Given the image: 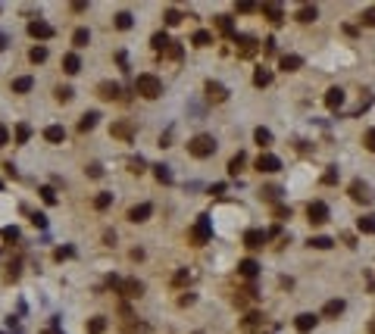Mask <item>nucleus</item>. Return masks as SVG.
Listing matches in <instances>:
<instances>
[{"mask_svg": "<svg viewBox=\"0 0 375 334\" xmlns=\"http://www.w3.org/2000/svg\"><path fill=\"white\" fill-rule=\"evenodd\" d=\"M134 91L141 94V97H147V100H157L160 94H163V81L157 78V75H150V72H144L134 78Z\"/></svg>", "mask_w": 375, "mask_h": 334, "instance_id": "f257e3e1", "label": "nucleus"}, {"mask_svg": "<svg viewBox=\"0 0 375 334\" xmlns=\"http://www.w3.org/2000/svg\"><path fill=\"white\" fill-rule=\"evenodd\" d=\"M188 153L197 159H207L216 153V141H213V134H194L191 141H188Z\"/></svg>", "mask_w": 375, "mask_h": 334, "instance_id": "f03ea898", "label": "nucleus"}, {"mask_svg": "<svg viewBox=\"0 0 375 334\" xmlns=\"http://www.w3.org/2000/svg\"><path fill=\"white\" fill-rule=\"evenodd\" d=\"M306 216H310V225H325L328 222V206L322 200H313L310 206H306Z\"/></svg>", "mask_w": 375, "mask_h": 334, "instance_id": "7ed1b4c3", "label": "nucleus"}, {"mask_svg": "<svg viewBox=\"0 0 375 334\" xmlns=\"http://www.w3.org/2000/svg\"><path fill=\"white\" fill-rule=\"evenodd\" d=\"M210 237H213V228H210V219H207V216H200V219H197V225H194V228H191V241H194V244H207V241H210Z\"/></svg>", "mask_w": 375, "mask_h": 334, "instance_id": "20e7f679", "label": "nucleus"}, {"mask_svg": "<svg viewBox=\"0 0 375 334\" xmlns=\"http://www.w3.org/2000/svg\"><path fill=\"white\" fill-rule=\"evenodd\" d=\"M257 50H260V41H257V38H250V35H241V38H238V56H241V59H250Z\"/></svg>", "mask_w": 375, "mask_h": 334, "instance_id": "39448f33", "label": "nucleus"}, {"mask_svg": "<svg viewBox=\"0 0 375 334\" xmlns=\"http://www.w3.org/2000/svg\"><path fill=\"white\" fill-rule=\"evenodd\" d=\"M28 35L38 38V41H47V38H54V28H50L44 19H31L28 22Z\"/></svg>", "mask_w": 375, "mask_h": 334, "instance_id": "423d86ee", "label": "nucleus"}, {"mask_svg": "<svg viewBox=\"0 0 375 334\" xmlns=\"http://www.w3.org/2000/svg\"><path fill=\"white\" fill-rule=\"evenodd\" d=\"M257 169H260V172H266V175H272V172H278V169H281V159L272 156V153H260V156H257Z\"/></svg>", "mask_w": 375, "mask_h": 334, "instance_id": "0eeeda50", "label": "nucleus"}, {"mask_svg": "<svg viewBox=\"0 0 375 334\" xmlns=\"http://www.w3.org/2000/svg\"><path fill=\"white\" fill-rule=\"evenodd\" d=\"M207 100H210V103H225V100H228L225 84H219V81H207Z\"/></svg>", "mask_w": 375, "mask_h": 334, "instance_id": "6e6552de", "label": "nucleus"}, {"mask_svg": "<svg viewBox=\"0 0 375 334\" xmlns=\"http://www.w3.org/2000/svg\"><path fill=\"white\" fill-rule=\"evenodd\" d=\"M266 231H263V228H250V231H247V234H244V247H250V250H260V247L263 244H266Z\"/></svg>", "mask_w": 375, "mask_h": 334, "instance_id": "1a4fd4ad", "label": "nucleus"}, {"mask_svg": "<svg viewBox=\"0 0 375 334\" xmlns=\"http://www.w3.org/2000/svg\"><path fill=\"white\" fill-rule=\"evenodd\" d=\"M109 134H113V138H122V141H132V138H134V125L129 122V119H122V122H113Z\"/></svg>", "mask_w": 375, "mask_h": 334, "instance_id": "9d476101", "label": "nucleus"}, {"mask_svg": "<svg viewBox=\"0 0 375 334\" xmlns=\"http://www.w3.org/2000/svg\"><path fill=\"white\" fill-rule=\"evenodd\" d=\"M316 322H319V315H313V312H300L294 319V328L300 331V334H310L313 328H316Z\"/></svg>", "mask_w": 375, "mask_h": 334, "instance_id": "9b49d317", "label": "nucleus"}, {"mask_svg": "<svg viewBox=\"0 0 375 334\" xmlns=\"http://www.w3.org/2000/svg\"><path fill=\"white\" fill-rule=\"evenodd\" d=\"M119 290H122V294L129 297V300H138V297L144 294V284H141L138 278H125V281H122V287H119Z\"/></svg>", "mask_w": 375, "mask_h": 334, "instance_id": "f8f14e48", "label": "nucleus"}, {"mask_svg": "<svg viewBox=\"0 0 375 334\" xmlns=\"http://www.w3.org/2000/svg\"><path fill=\"white\" fill-rule=\"evenodd\" d=\"M350 197H353L356 203H369V200H372L369 187H366V184L360 181V178H356V181H350Z\"/></svg>", "mask_w": 375, "mask_h": 334, "instance_id": "ddd939ff", "label": "nucleus"}, {"mask_svg": "<svg viewBox=\"0 0 375 334\" xmlns=\"http://www.w3.org/2000/svg\"><path fill=\"white\" fill-rule=\"evenodd\" d=\"M150 212H153L150 203H138V206H132V209H129V222H147V219H150Z\"/></svg>", "mask_w": 375, "mask_h": 334, "instance_id": "4468645a", "label": "nucleus"}, {"mask_svg": "<svg viewBox=\"0 0 375 334\" xmlns=\"http://www.w3.org/2000/svg\"><path fill=\"white\" fill-rule=\"evenodd\" d=\"M97 97L100 100H116L119 97V84L116 81H100L97 84Z\"/></svg>", "mask_w": 375, "mask_h": 334, "instance_id": "2eb2a0df", "label": "nucleus"}, {"mask_svg": "<svg viewBox=\"0 0 375 334\" xmlns=\"http://www.w3.org/2000/svg\"><path fill=\"white\" fill-rule=\"evenodd\" d=\"M63 72H66V75H79V72H81L79 53H66V56H63Z\"/></svg>", "mask_w": 375, "mask_h": 334, "instance_id": "dca6fc26", "label": "nucleus"}, {"mask_svg": "<svg viewBox=\"0 0 375 334\" xmlns=\"http://www.w3.org/2000/svg\"><path fill=\"white\" fill-rule=\"evenodd\" d=\"M278 66H281V69H285V72H297V69H300V66H303V59L297 56V53H285V56L278 59Z\"/></svg>", "mask_w": 375, "mask_h": 334, "instance_id": "f3484780", "label": "nucleus"}, {"mask_svg": "<svg viewBox=\"0 0 375 334\" xmlns=\"http://www.w3.org/2000/svg\"><path fill=\"white\" fill-rule=\"evenodd\" d=\"M341 312H344V300H328V303L322 306V315H325V319H338Z\"/></svg>", "mask_w": 375, "mask_h": 334, "instance_id": "a211bd4d", "label": "nucleus"}, {"mask_svg": "<svg viewBox=\"0 0 375 334\" xmlns=\"http://www.w3.org/2000/svg\"><path fill=\"white\" fill-rule=\"evenodd\" d=\"M341 103H344V91H341V88H328L325 91V106L328 109H338Z\"/></svg>", "mask_w": 375, "mask_h": 334, "instance_id": "6ab92c4d", "label": "nucleus"}, {"mask_svg": "<svg viewBox=\"0 0 375 334\" xmlns=\"http://www.w3.org/2000/svg\"><path fill=\"white\" fill-rule=\"evenodd\" d=\"M169 44H172V41H169V35H166V31H157V35L150 38V47L157 50V53H166V50H169Z\"/></svg>", "mask_w": 375, "mask_h": 334, "instance_id": "aec40b11", "label": "nucleus"}, {"mask_svg": "<svg viewBox=\"0 0 375 334\" xmlns=\"http://www.w3.org/2000/svg\"><path fill=\"white\" fill-rule=\"evenodd\" d=\"M31 88H35V78H31V75H19V78H13V91L16 94H28Z\"/></svg>", "mask_w": 375, "mask_h": 334, "instance_id": "412c9836", "label": "nucleus"}, {"mask_svg": "<svg viewBox=\"0 0 375 334\" xmlns=\"http://www.w3.org/2000/svg\"><path fill=\"white\" fill-rule=\"evenodd\" d=\"M44 138H47L50 144H63V141H66L63 125H47V128H44Z\"/></svg>", "mask_w": 375, "mask_h": 334, "instance_id": "4be33fe9", "label": "nucleus"}, {"mask_svg": "<svg viewBox=\"0 0 375 334\" xmlns=\"http://www.w3.org/2000/svg\"><path fill=\"white\" fill-rule=\"evenodd\" d=\"M356 228L363 231V234H375V212H366V216L356 219Z\"/></svg>", "mask_w": 375, "mask_h": 334, "instance_id": "5701e85b", "label": "nucleus"}, {"mask_svg": "<svg viewBox=\"0 0 375 334\" xmlns=\"http://www.w3.org/2000/svg\"><path fill=\"white\" fill-rule=\"evenodd\" d=\"M191 44H194V47H210V44H213V31H207V28H200V31H194V38H191Z\"/></svg>", "mask_w": 375, "mask_h": 334, "instance_id": "b1692460", "label": "nucleus"}, {"mask_svg": "<svg viewBox=\"0 0 375 334\" xmlns=\"http://www.w3.org/2000/svg\"><path fill=\"white\" fill-rule=\"evenodd\" d=\"M260 10H263V16H266L269 22H281V6L278 3H263Z\"/></svg>", "mask_w": 375, "mask_h": 334, "instance_id": "393cba45", "label": "nucleus"}, {"mask_svg": "<svg viewBox=\"0 0 375 334\" xmlns=\"http://www.w3.org/2000/svg\"><path fill=\"white\" fill-rule=\"evenodd\" d=\"M238 272H241L244 278H257V272H260V265L253 262V259H241V265H238Z\"/></svg>", "mask_w": 375, "mask_h": 334, "instance_id": "a878e982", "label": "nucleus"}, {"mask_svg": "<svg viewBox=\"0 0 375 334\" xmlns=\"http://www.w3.org/2000/svg\"><path fill=\"white\" fill-rule=\"evenodd\" d=\"M253 84H257V88H266V84H272V72L260 66V69L253 72Z\"/></svg>", "mask_w": 375, "mask_h": 334, "instance_id": "bb28decb", "label": "nucleus"}, {"mask_svg": "<svg viewBox=\"0 0 375 334\" xmlns=\"http://www.w3.org/2000/svg\"><path fill=\"white\" fill-rule=\"evenodd\" d=\"M216 28L222 31V35L235 38V25H232V19H228V16H216Z\"/></svg>", "mask_w": 375, "mask_h": 334, "instance_id": "cd10ccee", "label": "nucleus"}, {"mask_svg": "<svg viewBox=\"0 0 375 334\" xmlns=\"http://www.w3.org/2000/svg\"><path fill=\"white\" fill-rule=\"evenodd\" d=\"M244 162H247V156H244V153H235V156L228 159V175H238V172L244 169Z\"/></svg>", "mask_w": 375, "mask_h": 334, "instance_id": "c85d7f7f", "label": "nucleus"}, {"mask_svg": "<svg viewBox=\"0 0 375 334\" xmlns=\"http://www.w3.org/2000/svg\"><path fill=\"white\" fill-rule=\"evenodd\" d=\"M316 16H319L316 6H300V10H297V22H313Z\"/></svg>", "mask_w": 375, "mask_h": 334, "instance_id": "c756f323", "label": "nucleus"}, {"mask_svg": "<svg viewBox=\"0 0 375 334\" xmlns=\"http://www.w3.org/2000/svg\"><path fill=\"white\" fill-rule=\"evenodd\" d=\"M88 41H91V31L88 28H75V35H72V44L75 47H88Z\"/></svg>", "mask_w": 375, "mask_h": 334, "instance_id": "7c9ffc66", "label": "nucleus"}, {"mask_svg": "<svg viewBox=\"0 0 375 334\" xmlns=\"http://www.w3.org/2000/svg\"><path fill=\"white\" fill-rule=\"evenodd\" d=\"M253 138H257V144H260V147H269V144H272V131H269V128H257V131H253Z\"/></svg>", "mask_w": 375, "mask_h": 334, "instance_id": "2f4dec72", "label": "nucleus"}, {"mask_svg": "<svg viewBox=\"0 0 375 334\" xmlns=\"http://www.w3.org/2000/svg\"><path fill=\"white\" fill-rule=\"evenodd\" d=\"M97 119H100L97 113H84V116H81V122H79V131H91V128L97 125Z\"/></svg>", "mask_w": 375, "mask_h": 334, "instance_id": "473e14b6", "label": "nucleus"}, {"mask_svg": "<svg viewBox=\"0 0 375 334\" xmlns=\"http://www.w3.org/2000/svg\"><path fill=\"white\" fill-rule=\"evenodd\" d=\"M104 331H107V319H104V315H97V319L88 322V334H104Z\"/></svg>", "mask_w": 375, "mask_h": 334, "instance_id": "72a5a7b5", "label": "nucleus"}, {"mask_svg": "<svg viewBox=\"0 0 375 334\" xmlns=\"http://www.w3.org/2000/svg\"><path fill=\"white\" fill-rule=\"evenodd\" d=\"M109 203H113V194H107V191H100L94 197V209H109Z\"/></svg>", "mask_w": 375, "mask_h": 334, "instance_id": "f704fd0d", "label": "nucleus"}, {"mask_svg": "<svg viewBox=\"0 0 375 334\" xmlns=\"http://www.w3.org/2000/svg\"><path fill=\"white\" fill-rule=\"evenodd\" d=\"M153 175H157V181H163V184L172 181V172H169V166H163V162H160V166H153Z\"/></svg>", "mask_w": 375, "mask_h": 334, "instance_id": "c9c22d12", "label": "nucleus"}, {"mask_svg": "<svg viewBox=\"0 0 375 334\" xmlns=\"http://www.w3.org/2000/svg\"><path fill=\"white\" fill-rule=\"evenodd\" d=\"M335 244L331 237H325V234H316V237H310V247H316V250H328V247Z\"/></svg>", "mask_w": 375, "mask_h": 334, "instance_id": "e433bc0d", "label": "nucleus"}, {"mask_svg": "<svg viewBox=\"0 0 375 334\" xmlns=\"http://www.w3.org/2000/svg\"><path fill=\"white\" fill-rule=\"evenodd\" d=\"M260 325H263V315H260V312H250V315L244 319V328H247V331H257Z\"/></svg>", "mask_w": 375, "mask_h": 334, "instance_id": "4c0bfd02", "label": "nucleus"}, {"mask_svg": "<svg viewBox=\"0 0 375 334\" xmlns=\"http://www.w3.org/2000/svg\"><path fill=\"white\" fill-rule=\"evenodd\" d=\"M28 59H31V63H44V59H47V47H31Z\"/></svg>", "mask_w": 375, "mask_h": 334, "instance_id": "58836bf2", "label": "nucleus"}, {"mask_svg": "<svg viewBox=\"0 0 375 334\" xmlns=\"http://www.w3.org/2000/svg\"><path fill=\"white\" fill-rule=\"evenodd\" d=\"M41 200H44L47 206H54V203H56V191H54V187H41Z\"/></svg>", "mask_w": 375, "mask_h": 334, "instance_id": "ea45409f", "label": "nucleus"}, {"mask_svg": "<svg viewBox=\"0 0 375 334\" xmlns=\"http://www.w3.org/2000/svg\"><path fill=\"white\" fill-rule=\"evenodd\" d=\"M116 28H122V31L132 28V13H119L116 16Z\"/></svg>", "mask_w": 375, "mask_h": 334, "instance_id": "a19ab883", "label": "nucleus"}, {"mask_svg": "<svg viewBox=\"0 0 375 334\" xmlns=\"http://www.w3.org/2000/svg\"><path fill=\"white\" fill-rule=\"evenodd\" d=\"M28 138H31V128H28V125H19V128H16V144H25Z\"/></svg>", "mask_w": 375, "mask_h": 334, "instance_id": "79ce46f5", "label": "nucleus"}, {"mask_svg": "<svg viewBox=\"0 0 375 334\" xmlns=\"http://www.w3.org/2000/svg\"><path fill=\"white\" fill-rule=\"evenodd\" d=\"M363 144H366V150H372V153H375V125L369 128V131H366V138H363Z\"/></svg>", "mask_w": 375, "mask_h": 334, "instance_id": "37998d69", "label": "nucleus"}, {"mask_svg": "<svg viewBox=\"0 0 375 334\" xmlns=\"http://www.w3.org/2000/svg\"><path fill=\"white\" fill-rule=\"evenodd\" d=\"M56 100H59V103H69V100H72V88H56Z\"/></svg>", "mask_w": 375, "mask_h": 334, "instance_id": "c03bdc74", "label": "nucleus"}, {"mask_svg": "<svg viewBox=\"0 0 375 334\" xmlns=\"http://www.w3.org/2000/svg\"><path fill=\"white\" fill-rule=\"evenodd\" d=\"M72 253H75V250H72V247H59V250L54 253V259H56V262H63V259H69V256H72Z\"/></svg>", "mask_w": 375, "mask_h": 334, "instance_id": "a18cd8bd", "label": "nucleus"}, {"mask_svg": "<svg viewBox=\"0 0 375 334\" xmlns=\"http://www.w3.org/2000/svg\"><path fill=\"white\" fill-rule=\"evenodd\" d=\"M182 22V13L178 10H166V25H178Z\"/></svg>", "mask_w": 375, "mask_h": 334, "instance_id": "49530a36", "label": "nucleus"}, {"mask_svg": "<svg viewBox=\"0 0 375 334\" xmlns=\"http://www.w3.org/2000/svg\"><path fill=\"white\" fill-rule=\"evenodd\" d=\"M129 169H132L134 175H141V172H144V159H141V156H138V159H129Z\"/></svg>", "mask_w": 375, "mask_h": 334, "instance_id": "de8ad7c7", "label": "nucleus"}, {"mask_svg": "<svg viewBox=\"0 0 375 334\" xmlns=\"http://www.w3.org/2000/svg\"><path fill=\"white\" fill-rule=\"evenodd\" d=\"M338 181V169H328L325 175H322V184H335Z\"/></svg>", "mask_w": 375, "mask_h": 334, "instance_id": "09e8293b", "label": "nucleus"}, {"mask_svg": "<svg viewBox=\"0 0 375 334\" xmlns=\"http://www.w3.org/2000/svg\"><path fill=\"white\" fill-rule=\"evenodd\" d=\"M16 237H19V228H13V225H10V228H3V241H10V244H13Z\"/></svg>", "mask_w": 375, "mask_h": 334, "instance_id": "8fccbe9b", "label": "nucleus"}, {"mask_svg": "<svg viewBox=\"0 0 375 334\" xmlns=\"http://www.w3.org/2000/svg\"><path fill=\"white\" fill-rule=\"evenodd\" d=\"M84 172H88L91 178H100V175H104V166H97V162H94V166H88Z\"/></svg>", "mask_w": 375, "mask_h": 334, "instance_id": "3c124183", "label": "nucleus"}, {"mask_svg": "<svg viewBox=\"0 0 375 334\" xmlns=\"http://www.w3.org/2000/svg\"><path fill=\"white\" fill-rule=\"evenodd\" d=\"M275 216H278V219H291V206H281V203H278V206H275Z\"/></svg>", "mask_w": 375, "mask_h": 334, "instance_id": "603ef678", "label": "nucleus"}, {"mask_svg": "<svg viewBox=\"0 0 375 334\" xmlns=\"http://www.w3.org/2000/svg\"><path fill=\"white\" fill-rule=\"evenodd\" d=\"M363 22H366V25H372V28H375V10H366V13H363Z\"/></svg>", "mask_w": 375, "mask_h": 334, "instance_id": "864d4df0", "label": "nucleus"}, {"mask_svg": "<svg viewBox=\"0 0 375 334\" xmlns=\"http://www.w3.org/2000/svg\"><path fill=\"white\" fill-rule=\"evenodd\" d=\"M253 10H260L257 3H238V13H253Z\"/></svg>", "mask_w": 375, "mask_h": 334, "instance_id": "5fc2aeb1", "label": "nucleus"}, {"mask_svg": "<svg viewBox=\"0 0 375 334\" xmlns=\"http://www.w3.org/2000/svg\"><path fill=\"white\" fill-rule=\"evenodd\" d=\"M188 278H191V272H188V269H182V272H178V275H175V284H185Z\"/></svg>", "mask_w": 375, "mask_h": 334, "instance_id": "6e6d98bb", "label": "nucleus"}, {"mask_svg": "<svg viewBox=\"0 0 375 334\" xmlns=\"http://www.w3.org/2000/svg\"><path fill=\"white\" fill-rule=\"evenodd\" d=\"M6 144H10V131L0 125V147H6Z\"/></svg>", "mask_w": 375, "mask_h": 334, "instance_id": "4d7b16f0", "label": "nucleus"}, {"mask_svg": "<svg viewBox=\"0 0 375 334\" xmlns=\"http://www.w3.org/2000/svg\"><path fill=\"white\" fill-rule=\"evenodd\" d=\"M166 53L172 56V59H178V56H182V47H178V44H169V50H166Z\"/></svg>", "mask_w": 375, "mask_h": 334, "instance_id": "13d9d810", "label": "nucleus"}, {"mask_svg": "<svg viewBox=\"0 0 375 334\" xmlns=\"http://www.w3.org/2000/svg\"><path fill=\"white\" fill-rule=\"evenodd\" d=\"M31 222H35L38 228H44V225H47V216H41V212H35V216H31Z\"/></svg>", "mask_w": 375, "mask_h": 334, "instance_id": "bf43d9fd", "label": "nucleus"}, {"mask_svg": "<svg viewBox=\"0 0 375 334\" xmlns=\"http://www.w3.org/2000/svg\"><path fill=\"white\" fill-rule=\"evenodd\" d=\"M210 194H213V197H219V194H225V184H222V181H219V184H213V187H210Z\"/></svg>", "mask_w": 375, "mask_h": 334, "instance_id": "052dcab7", "label": "nucleus"}, {"mask_svg": "<svg viewBox=\"0 0 375 334\" xmlns=\"http://www.w3.org/2000/svg\"><path fill=\"white\" fill-rule=\"evenodd\" d=\"M263 194H266L269 200H275V197H278V187H266V191H263Z\"/></svg>", "mask_w": 375, "mask_h": 334, "instance_id": "680f3d73", "label": "nucleus"}, {"mask_svg": "<svg viewBox=\"0 0 375 334\" xmlns=\"http://www.w3.org/2000/svg\"><path fill=\"white\" fill-rule=\"evenodd\" d=\"M369 334H375V319H372V322H369Z\"/></svg>", "mask_w": 375, "mask_h": 334, "instance_id": "e2e57ef3", "label": "nucleus"}, {"mask_svg": "<svg viewBox=\"0 0 375 334\" xmlns=\"http://www.w3.org/2000/svg\"><path fill=\"white\" fill-rule=\"evenodd\" d=\"M44 334H56V331H44Z\"/></svg>", "mask_w": 375, "mask_h": 334, "instance_id": "0e129e2a", "label": "nucleus"}, {"mask_svg": "<svg viewBox=\"0 0 375 334\" xmlns=\"http://www.w3.org/2000/svg\"><path fill=\"white\" fill-rule=\"evenodd\" d=\"M0 187H3V181H0Z\"/></svg>", "mask_w": 375, "mask_h": 334, "instance_id": "69168bd1", "label": "nucleus"}, {"mask_svg": "<svg viewBox=\"0 0 375 334\" xmlns=\"http://www.w3.org/2000/svg\"><path fill=\"white\" fill-rule=\"evenodd\" d=\"M197 334H200V331H197Z\"/></svg>", "mask_w": 375, "mask_h": 334, "instance_id": "338daca9", "label": "nucleus"}]
</instances>
